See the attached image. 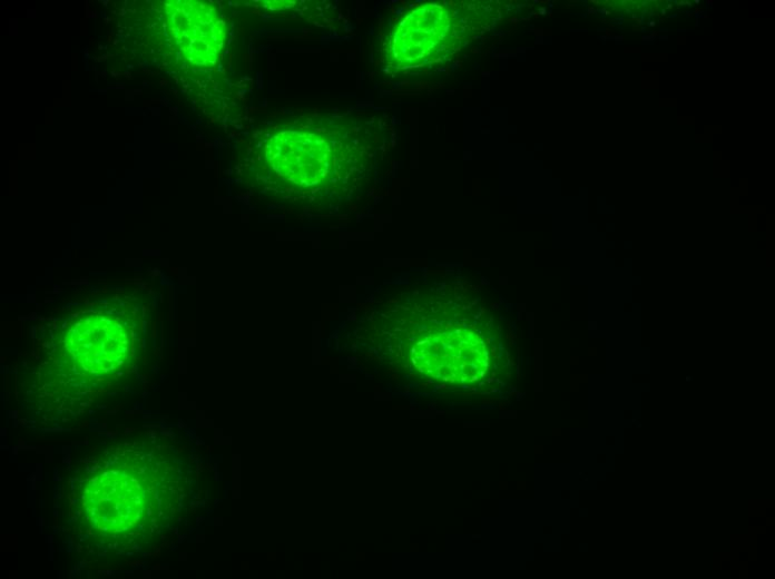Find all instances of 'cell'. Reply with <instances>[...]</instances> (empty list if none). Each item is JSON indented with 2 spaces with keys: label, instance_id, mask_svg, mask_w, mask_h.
<instances>
[{
  "label": "cell",
  "instance_id": "3",
  "mask_svg": "<svg viewBox=\"0 0 775 579\" xmlns=\"http://www.w3.org/2000/svg\"><path fill=\"white\" fill-rule=\"evenodd\" d=\"M272 164L284 175L316 179L331 166V145L320 134L288 130L273 137L269 144Z\"/></svg>",
  "mask_w": 775,
  "mask_h": 579
},
{
  "label": "cell",
  "instance_id": "1",
  "mask_svg": "<svg viewBox=\"0 0 775 579\" xmlns=\"http://www.w3.org/2000/svg\"><path fill=\"white\" fill-rule=\"evenodd\" d=\"M160 468L158 444L147 440L92 453L70 484V522L109 549L151 547L161 513Z\"/></svg>",
  "mask_w": 775,
  "mask_h": 579
},
{
  "label": "cell",
  "instance_id": "2",
  "mask_svg": "<svg viewBox=\"0 0 775 579\" xmlns=\"http://www.w3.org/2000/svg\"><path fill=\"white\" fill-rule=\"evenodd\" d=\"M166 24L177 50L197 66L212 65L223 47L224 21L216 9L200 1L166 3Z\"/></svg>",
  "mask_w": 775,
  "mask_h": 579
}]
</instances>
